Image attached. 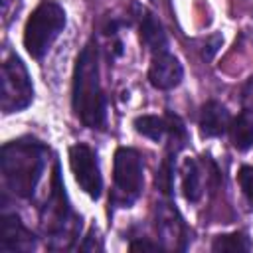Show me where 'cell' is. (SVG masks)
Returning <instances> with one entry per match:
<instances>
[{
  "label": "cell",
  "instance_id": "cell-1",
  "mask_svg": "<svg viewBox=\"0 0 253 253\" xmlns=\"http://www.w3.org/2000/svg\"><path fill=\"white\" fill-rule=\"evenodd\" d=\"M71 105L85 126L101 128L105 125L107 103L99 79V55L95 42H89L77 55L73 69Z\"/></svg>",
  "mask_w": 253,
  "mask_h": 253
},
{
  "label": "cell",
  "instance_id": "cell-2",
  "mask_svg": "<svg viewBox=\"0 0 253 253\" xmlns=\"http://www.w3.org/2000/svg\"><path fill=\"white\" fill-rule=\"evenodd\" d=\"M47 148L36 138L6 142L0 152L2 178L8 190L20 198H30L45 168Z\"/></svg>",
  "mask_w": 253,
  "mask_h": 253
},
{
  "label": "cell",
  "instance_id": "cell-3",
  "mask_svg": "<svg viewBox=\"0 0 253 253\" xmlns=\"http://www.w3.org/2000/svg\"><path fill=\"white\" fill-rule=\"evenodd\" d=\"M65 28V10L53 0H42L24 28V47L34 59H42Z\"/></svg>",
  "mask_w": 253,
  "mask_h": 253
},
{
  "label": "cell",
  "instance_id": "cell-4",
  "mask_svg": "<svg viewBox=\"0 0 253 253\" xmlns=\"http://www.w3.org/2000/svg\"><path fill=\"white\" fill-rule=\"evenodd\" d=\"M34 101L30 73L18 55H8L0 69V107L4 115L18 113Z\"/></svg>",
  "mask_w": 253,
  "mask_h": 253
},
{
  "label": "cell",
  "instance_id": "cell-5",
  "mask_svg": "<svg viewBox=\"0 0 253 253\" xmlns=\"http://www.w3.org/2000/svg\"><path fill=\"white\" fill-rule=\"evenodd\" d=\"M113 182H115L113 202L121 206H130L140 196L144 186V168H142V158L134 148H126V146L117 148Z\"/></svg>",
  "mask_w": 253,
  "mask_h": 253
},
{
  "label": "cell",
  "instance_id": "cell-6",
  "mask_svg": "<svg viewBox=\"0 0 253 253\" xmlns=\"http://www.w3.org/2000/svg\"><path fill=\"white\" fill-rule=\"evenodd\" d=\"M69 166H71V172H73L79 188L89 198L97 200L103 190V178H101V170H99L97 156H95L93 148L83 142L73 144L69 148Z\"/></svg>",
  "mask_w": 253,
  "mask_h": 253
},
{
  "label": "cell",
  "instance_id": "cell-7",
  "mask_svg": "<svg viewBox=\"0 0 253 253\" xmlns=\"http://www.w3.org/2000/svg\"><path fill=\"white\" fill-rule=\"evenodd\" d=\"M184 77V69L182 63L168 51H158L152 55L150 67H148V81L152 87L160 89V91H168L174 89L176 85H180Z\"/></svg>",
  "mask_w": 253,
  "mask_h": 253
},
{
  "label": "cell",
  "instance_id": "cell-8",
  "mask_svg": "<svg viewBox=\"0 0 253 253\" xmlns=\"http://www.w3.org/2000/svg\"><path fill=\"white\" fill-rule=\"evenodd\" d=\"M57 168H55V176H53V190H51V196H49V202L45 204V211H47V217H43V227L47 233H53V235H61L67 231L69 227V206L65 204V192H63V186L59 182V176H57Z\"/></svg>",
  "mask_w": 253,
  "mask_h": 253
},
{
  "label": "cell",
  "instance_id": "cell-9",
  "mask_svg": "<svg viewBox=\"0 0 253 253\" xmlns=\"http://www.w3.org/2000/svg\"><path fill=\"white\" fill-rule=\"evenodd\" d=\"M36 239L32 231L24 227L18 215H2L0 221V249L2 251H30L34 249Z\"/></svg>",
  "mask_w": 253,
  "mask_h": 253
},
{
  "label": "cell",
  "instance_id": "cell-10",
  "mask_svg": "<svg viewBox=\"0 0 253 253\" xmlns=\"http://www.w3.org/2000/svg\"><path fill=\"white\" fill-rule=\"evenodd\" d=\"M229 113L227 109L217 103V101H208L204 107H202V113H200V130L204 136L211 138V136H221L227 128H229Z\"/></svg>",
  "mask_w": 253,
  "mask_h": 253
},
{
  "label": "cell",
  "instance_id": "cell-11",
  "mask_svg": "<svg viewBox=\"0 0 253 253\" xmlns=\"http://www.w3.org/2000/svg\"><path fill=\"white\" fill-rule=\"evenodd\" d=\"M138 26H140V40L144 42V45L158 53V51H166L168 40L164 34L162 24L156 20V16L152 12H148L146 8H140L138 12Z\"/></svg>",
  "mask_w": 253,
  "mask_h": 253
},
{
  "label": "cell",
  "instance_id": "cell-12",
  "mask_svg": "<svg viewBox=\"0 0 253 253\" xmlns=\"http://www.w3.org/2000/svg\"><path fill=\"white\" fill-rule=\"evenodd\" d=\"M156 227H158V233L162 235V239L170 241L174 247H180L178 239H186V227H184L178 211L170 204H160Z\"/></svg>",
  "mask_w": 253,
  "mask_h": 253
},
{
  "label": "cell",
  "instance_id": "cell-13",
  "mask_svg": "<svg viewBox=\"0 0 253 253\" xmlns=\"http://www.w3.org/2000/svg\"><path fill=\"white\" fill-rule=\"evenodd\" d=\"M182 192L188 202H198L204 194V182H202V170L200 164L194 158H186L182 162Z\"/></svg>",
  "mask_w": 253,
  "mask_h": 253
},
{
  "label": "cell",
  "instance_id": "cell-14",
  "mask_svg": "<svg viewBox=\"0 0 253 253\" xmlns=\"http://www.w3.org/2000/svg\"><path fill=\"white\" fill-rule=\"evenodd\" d=\"M229 138L231 144L237 150H247L253 146V119L247 113L237 115L231 123H229Z\"/></svg>",
  "mask_w": 253,
  "mask_h": 253
},
{
  "label": "cell",
  "instance_id": "cell-15",
  "mask_svg": "<svg viewBox=\"0 0 253 253\" xmlns=\"http://www.w3.org/2000/svg\"><path fill=\"white\" fill-rule=\"evenodd\" d=\"M134 130L154 142L162 140V136L168 132V121L156 115H140L134 119Z\"/></svg>",
  "mask_w": 253,
  "mask_h": 253
},
{
  "label": "cell",
  "instance_id": "cell-16",
  "mask_svg": "<svg viewBox=\"0 0 253 253\" xmlns=\"http://www.w3.org/2000/svg\"><path fill=\"white\" fill-rule=\"evenodd\" d=\"M211 251H229V253H245L251 251V239L243 231L217 235L211 243Z\"/></svg>",
  "mask_w": 253,
  "mask_h": 253
},
{
  "label": "cell",
  "instance_id": "cell-17",
  "mask_svg": "<svg viewBox=\"0 0 253 253\" xmlns=\"http://www.w3.org/2000/svg\"><path fill=\"white\" fill-rule=\"evenodd\" d=\"M172 180H174V166H172V158L168 156L162 162V166H160V170L156 174V186H158V190L168 196L172 192Z\"/></svg>",
  "mask_w": 253,
  "mask_h": 253
},
{
  "label": "cell",
  "instance_id": "cell-18",
  "mask_svg": "<svg viewBox=\"0 0 253 253\" xmlns=\"http://www.w3.org/2000/svg\"><path fill=\"white\" fill-rule=\"evenodd\" d=\"M237 182L249 208L253 210V166H241L237 172Z\"/></svg>",
  "mask_w": 253,
  "mask_h": 253
},
{
  "label": "cell",
  "instance_id": "cell-19",
  "mask_svg": "<svg viewBox=\"0 0 253 253\" xmlns=\"http://www.w3.org/2000/svg\"><path fill=\"white\" fill-rule=\"evenodd\" d=\"M138 249H152V251H156V249H160V245H158V243H150V241H144V239L132 241V243H130V251H138Z\"/></svg>",
  "mask_w": 253,
  "mask_h": 253
},
{
  "label": "cell",
  "instance_id": "cell-20",
  "mask_svg": "<svg viewBox=\"0 0 253 253\" xmlns=\"http://www.w3.org/2000/svg\"><path fill=\"white\" fill-rule=\"evenodd\" d=\"M10 2H12V0H2V4H4V12L8 10V4H10Z\"/></svg>",
  "mask_w": 253,
  "mask_h": 253
}]
</instances>
